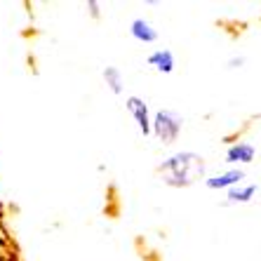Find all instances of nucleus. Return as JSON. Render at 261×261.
I'll return each instance as SVG.
<instances>
[{
    "instance_id": "7",
    "label": "nucleus",
    "mask_w": 261,
    "mask_h": 261,
    "mask_svg": "<svg viewBox=\"0 0 261 261\" xmlns=\"http://www.w3.org/2000/svg\"><path fill=\"white\" fill-rule=\"evenodd\" d=\"M127 33H129V38H132L134 43L144 45V47L146 45H155L158 43V38H160L158 29H155L153 21H148L146 17H134L127 26Z\"/></svg>"
},
{
    "instance_id": "5",
    "label": "nucleus",
    "mask_w": 261,
    "mask_h": 261,
    "mask_svg": "<svg viewBox=\"0 0 261 261\" xmlns=\"http://www.w3.org/2000/svg\"><path fill=\"white\" fill-rule=\"evenodd\" d=\"M243 181H247V172L240 167H224L217 174H210L205 179V189L207 191H217V193H228L231 189L240 186Z\"/></svg>"
},
{
    "instance_id": "4",
    "label": "nucleus",
    "mask_w": 261,
    "mask_h": 261,
    "mask_svg": "<svg viewBox=\"0 0 261 261\" xmlns=\"http://www.w3.org/2000/svg\"><path fill=\"white\" fill-rule=\"evenodd\" d=\"M256 155H259V151H256V146L249 139H236L226 146L224 165L226 167H240V170H245L247 165L254 163Z\"/></svg>"
},
{
    "instance_id": "11",
    "label": "nucleus",
    "mask_w": 261,
    "mask_h": 261,
    "mask_svg": "<svg viewBox=\"0 0 261 261\" xmlns=\"http://www.w3.org/2000/svg\"><path fill=\"white\" fill-rule=\"evenodd\" d=\"M226 66L228 68H243L245 66V57L240 55V57H231V59L226 61Z\"/></svg>"
},
{
    "instance_id": "1",
    "label": "nucleus",
    "mask_w": 261,
    "mask_h": 261,
    "mask_svg": "<svg viewBox=\"0 0 261 261\" xmlns=\"http://www.w3.org/2000/svg\"><path fill=\"white\" fill-rule=\"evenodd\" d=\"M160 181L170 189H191L195 184L205 181L207 176V160L195 151H174L165 155L155 167Z\"/></svg>"
},
{
    "instance_id": "6",
    "label": "nucleus",
    "mask_w": 261,
    "mask_h": 261,
    "mask_svg": "<svg viewBox=\"0 0 261 261\" xmlns=\"http://www.w3.org/2000/svg\"><path fill=\"white\" fill-rule=\"evenodd\" d=\"M146 66L158 75H172L176 71V55L170 47H155L146 55Z\"/></svg>"
},
{
    "instance_id": "9",
    "label": "nucleus",
    "mask_w": 261,
    "mask_h": 261,
    "mask_svg": "<svg viewBox=\"0 0 261 261\" xmlns=\"http://www.w3.org/2000/svg\"><path fill=\"white\" fill-rule=\"evenodd\" d=\"M101 78H103L106 90H109L113 97H122V94H125V73L118 66H103Z\"/></svg>"
},
{
    "instance_id": "10",
    "label": "nucleus",
    "mask_w": 261,
    "mask_h": 261,
    "mask_svg": "<svg viewBox=\"0 0 261 261\" xmlns=\"http://www.w3.org/2000/svg\"><path fill=\"white\" fill-rule=\"evenodd\" d=\"M85 10H87V14H90L92 19H99V17H101V3H97V0H87V3H85Z\"/></svg>"
},
{
    "instance_id": "8",
    "label": "nucleus",
    "mask_w": 261,
    "mask_h": 261,
    "mask_svg": "<svg viewBox=\"0 0 261 261\" xmlns=\"http://www.w3.org/2000/svg\"><path fill=\"white\" fill-rule=\"evenodd\" d=\"M259 184L256 181H243L240 186L231 189L228 193H224V205L226 207H240V205H249V202L256 200V195H259Z\"/></svg>"
},
{
    "instance_id": "2",
    "label": "nucleus",
    "mask_w": 261,
    "mask_h": 261,
    "mask_svg": "<svg viewBox=\"0 0 261 261\" xmlns=\"http://www.w3.org/2000/svg\"><path fill=\"white\" fill-rule=\"evenodd\" d=\"M184 116L174 109H158L153 113V139L163 146L176 144L184 132Z\"/></svg>"
},
{
    "instance_id": "3",
    "label": "nucleus",
    "mask_w": 261,
    "mask_h": 261,
    "mask_svg": "<svg viewBox=\"0 0 261 261\" xmlns=\"http://www.w3.org/2000/svg\"><path fill=\"white\" fill-rule=\"evenodd\" d=\"M125 111H127V116L132 118L134 127L139 129V134L144 139H153V113L148 101L139 94H127L125 97Z\"/></svg>"
}]
</instances>
